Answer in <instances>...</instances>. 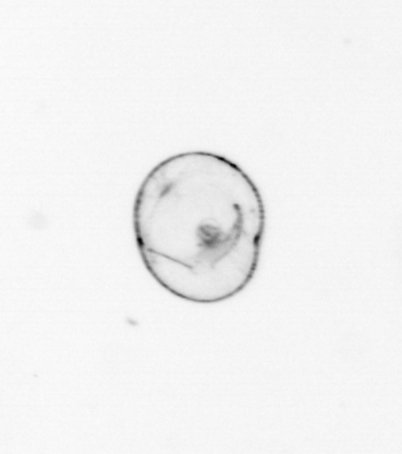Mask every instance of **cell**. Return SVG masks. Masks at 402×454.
<instances>
[{
    "label": "cell",
    "mask_w": 402,
    "mask_h": 454,
    "mask_svg": "<svg viewBox=\"0 0 402 454\" xmlns=\"http://www.w3.org/2000/svg\"><path fill=\"white\" fill-rule=\"evenodd\" d=\"M136 248L152 278L184 301L210 305L249 286L267 227L260 191L241 166L218 153H177L137 191Z\"/></svg>",
    "instance_id": "6da1fadb"
}]
</instances>
